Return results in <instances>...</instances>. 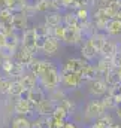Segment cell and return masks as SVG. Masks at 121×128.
I'll use <instances>...</instances> for the list:
<instances>
[{"mask_svg":"<svg viewBox=\"0 0 121 128\" xmlns=\"http://www.w3.org/2000/svg\"><path fill=\"white\" fill-rule=\"evenodd\" d=\"M12 110L15 115H20V116H37L36 115V106L27 100V97H18L12 106Z\"/></svg>","mask_w":121,"mask_h":128,"instance_id":"4","label":"cell"},{"mask_svg":"<svg viewBox=\"0 0 121 128\" xmlns=\"http://www.w3.org/2000/svg\"><path fill=\"white\" fill-rule=\"evenodd\" d=\"M63 26L64 27H72V28H81V22H79L75 12L63 14Z\"/></svg>","mask_w":121,"mask_h":128,"instance_id":"21","label":"cell"},{"mask_svg":"<svg viewBox=\"0 0 121 128\" xmlns=\"http://www.w3.org/2000/svg\"><path fill=\"white\" fill-rule=\"evenodd\" d=\"M87 39H90L91 43H93V46L97 49V52H100V49L103 48V45H105L108 36H106L103 32H94L90 37H87Z\"/></svg>","mask_w":121,"mask_h":128,"instance_id":"20","label":"cell"},{"mask_svg":"<svg viewBox=\"0 0 121 128\" xmlns=\"http://www.w3.org/2000/svg\"><path fill=\"white\" fill-rule=\"evenodd\" d=\"M9 84L11 79L8 78H0V96H8V90H9Z\"/></svg>","mask_w":121,"mask_h":128,"instance_id":"34","label":"cell"},{"mask_svg":"<svg viewBox=\"0 0 121 128\" xmlns=\"http://www.w3.org/2000/svg\"><path fill=\"white\" fill-rule=\"evenodd\" d=\"M21 14L24 15V16H27V18H31V16H34L37 12H36V8H34V3H27L26 4V8L21 10Z\"/></svg>","mask_w":121,"mask_h":128,"instance_id":"33","label":"cell"},{"mask_svg":"<svg viewBox=\"0 0 121 128\" xmlns=\"http://www.w3.org/2000/svg\"><path fill=\"white\" fill-rule=\"evenodd\" d=\"M79 73H81L84 82H90V80H93V79L97 78V70H96V66L93 63H87Z\"/></svg>","mask_w":121,"mask_h":128,"instance_id":"22","label":"cell"},{"mask_svg":"<svg viewBox=\"0 0 121 128\" xmlns=\"http://www.w3.org/2000/svg\"><path fill=\"white\" fill-rule=\"evenodd\" d=\"M75 14H76V16H78V20H79V22L81 24H84V22H87V21H90L91 15H90V9L87 8V6H79L76 10H75Z\"/></svg>","mask_w":121,"mask_h":128,"instance_id":"28","label":"cell"},{"mask_svg":"<svg viewBox=\"0 0 121 128\" xmlns=\"http://www.w3.org/2000/svg\"><path fill=\"white\" fill-rule=\"evenodd\" d=\"M0 78H2V74H0Z\"/></svg>","mask_w":121,"mask_h":128,"instance_id":"40","label":"cell"},{"mask_svg":"<svg viewBox=\"0 0 121 128\" xmlns=\"http://www.w3.org/2000/svg\"><path fill=\"white\" fill-rule=\"evenodd\" d=\"M105 113H106V107H105L102 98H91L90 101L85 104V109L82 112V116H84V119L94 121V119L100 118Z\"/></svg>","mask_w":121,"mask_h":128,"instance_id":"3","label":"cell"},{"mask_svg":"<svg viewBox=\"0 0 121 128\" xmlns=\"http://www.w3.org/2000/svg\"><path fill=\"white\" fill-rule=\"evenodd\" d=\"M0 64H2V55H0Z\"/></svg>","mask_w":121,"mask_h":128,"instance_id":"39","label":"cell"},{"mask_svg":"<svg viewBox=\"0 0 121 128\" xmlns=\"http://www.w3.org/2000/svg\"><path fill=\"white\" fill-rule=\"evenodd\" d=\"M61 88H64L67 92L69 91H73V90H78L79 86H82L85 82L81 76V73L78 72H66V70H61Z\"/></svg>","mask_w":121,"mask_h":128,"instance_id":"2","label":"cell"},{"mask_svg":"<svg viewBox=\"0 0 121 128\" xmlns=\"http://www.w3.org/2000/svg\"><path fill=\"white\" fill-rule=\"evenodd\" d=\"M26 91H24V86L21 84L20 79H11V84H9V90H8V97H14V98H18V97H23Z\"/></svg>","mask_w":121,"mask_h":128,"instance_id":"18","label":"cell"},{"mask_svg":"<svg viewBox=\"0 0 121 128\" xmlns=\"http://www.w3.org/2000/svg\"><path fill=\"white\" fill-rule=\"evenodd\" d=\"M6 8V0H0V9H5Z\"/></svg>","mask_w":121,"mask_h":128,"instance_id":"38","label":"cell"},{"mask_svg":"<svg viewBox=\"0 0 121 128\" xmlns=\"http://www.w3.org/2000/svg\"><path fill=\"white\" fill-rule=\"evenodd\" d=\"M46 96H48V98H49V100H52L55 104H60L63 100H66V98H67V91H66L64 88L58 86L57 90H54V91L48 92Z\"/></svg>","mask_w":121,"mask_h":128,"instance_id":"25","label":"cell"},{"mask_svg":"<svg viewBox=\"0 0 121 128\" xmlns=\"http://www.w3.org/2000/svg\"><path fill=\"white\" fill-rule=\"evenodd\" d=\"M37 84L39 86L48 94L54 90H57L61 85V73H60V66H57L52 61H46L45 66V70L42 72V74L37 78Z\"/></svg>","mask_w":121,"mask_h":128,"instance_id":"1","label":"cell"},{"mask_svg":"<svg viewBox=\"0 0 121 128\" xmlns=\"http://www.w3.org/2000/svg\"><path fill=\"white\" fill-rule=\"evenodd\" d=\"M84 40H85V37H84V34L81 33L79 28L66 27L64 37H63V42H61V43L69 45V46H78V45H82Z\"/></svg>","mask_w":121,"mask_h":128,"instance_id":"7","label":"cell"},{"mask_svg":"<svg viewBox=\"0 0 121 128\" xmlns=\"http://www.w3.org/2000/svg\"><path fill=\"white\" fill-rule=\"evenodd\" d=\"M43 98H46V92L39 86V85H36L33 90H30V91H27V100L29 101H31L34 106L37 104V103H40Z\"/></svg>","mask_w":121,"mask_h":128,"instance_id":"19","label":"cell"},{"mask_svg":"<svg viewBox=\"0 0 121 128\" xmlns=\"http://www.w3.org/2000/svg\"><path fill=\"white\" fill-rule=\"evenodd\" d=\"M60 106L66 110V113H67V116L69 118H72V116H75L79 110H78V104L73 101V100H70V98H66V100H63L60 103Z\"/></svg>","mask_w":121,"mask_h":128,"instance_id":"24","label":"cell"},{"mask_svg":"<svg viewBox=\"0 0 121 128\" xmlns=\"http://www.w3.org/2000/svg\"><path fill=\"white\" fill-rule=\"evenodd\" d=\"M12 16H14V12L9 10L8 8L0 9V22H11L12 21Z\"/></svg>","mask_w":121,"mask_h":128,"instance_id":"32","label":"cell"},{"mask_svg":"<svg viewBox=\"0 0 121 128\" xmlns=\"http://www.w3.org/2000/svg\"><path fill=\"white\" fill-rule=\"evenodd\" d=\"M20 80H21V84H23V86H24V91L27 92V91H30L33 90L36 85H39L37 84V76L34 74V73H31L30 70H26V73L20 78Z\"/></svg>","mask_w":121,"mask_h":128,"instance_id":"16","label":"cell"},{"mask_svg":"<svg viewBox=\"0 0 121 128\" xmlns=\"http://www.w3.org/2000/svg\"><path fill=\"white\" fill-rule=\"evenodd\" d=\"M103 80L108 84V86H117L121 84V72L120 67H114L112 70H109L105 76H103Z\"/></svg>","mask_w":121,"mask_h":128,"instance_id":"17","label":"cell"},{"mask_svg":"<svg viewBox=\"0 0 121 128\" xmlns=\"http://www.w3.org/2000/svg\"><path fill=\"white\" fill-rule=\"evenodd\" d=\"M118 52H120V42H118L117 39H111V37H108L106 42H105V45H103V48L100 49L99 55H100V57L114 58Z\"/></svg>","mask_w":121,"mask_h":128,"instance_id":"9","label":"cell"},{"mask_svg":"<svg viewBox=\"0 0 121 128\" xmlns=\"http://www.w3.org/2000/svg\"><path fill=\"white\" fill-rule=\"evenodd\" d=\"M34 57H36V55H33L30 51H27L26 48H23V46L20 45V48H18V51H17V54H15L14 60H15V61H18L20 64H23L24 67H27V68H29V66H30L31 61L34 60Z\"/></svg>","mask_w":121,"mask_h":128,"instance_id":"13","label":"cell"},{"mask_svg":"<svg viewBox=\"0 0 121 128\" xmlns=\"http://www.w3.org/2000/svg\"><path fill=\"white\" fill-rule=\"evenodd\" d=\"M108 128H109V127H108Z\"/></svg>","mask_w":121,"mask_h":128,"instance_id":"41","label":"cell"},{"mask_svg":"<svg viewBox=\"0 0 121 128\" xmlns=\"http://www.w3.org/2000/svg\"><path fill=\"white\" fill-rule=\"evenodd\" d=\"M29 0H6V8L15 14V12H21Z\"/></svg>","mask_w":121,"mask_h":128,"instance_id":"27","label":"cell"},{"mask_svg":"<svg viewBox=\"0 0 121 128\" xmlns=\"http://www.w3.org/2000/svg\"><path fill=\"white\" fill-rule=\"evenodd\" d=\"M14 30L17 33H23L26 28H29V18L24 16L21 12H15L14 16H12V21H11Z\"/></svg>","mask_w":121,"mask_h":128,"instance_id":"14","label":"cell"},{"mask_svg":"<svg viewBox=\"0 0 121 128\" xmlns=\"http://www.w3.org/2000/svg\"><path fill=\"white\" fill-rule=\"evenodd\" d=\"M11 128H31V121L27 116L15 115L11 121Z\"/></svg>","mask_w":121,"mask_h":128,"instance_id":"23","label":"cell"},{"mask_svg":"<svg viewBox=\"0 0 121 128\" xmlns=\"http://www.w3.org/2000/svg\"><path fill=\"white\" fill-rule=\"evenodd\" d=\"M34 8H36V12H40V14H46V12L52 10L51 0H36Z\"/></svg>","mask_w":121,"mask_h":128,"instance_id":"29","label":"cell"},{"mask_svg":"<svg viewBox=\"0 0 121 128\" xmlns=\"http://www.w3.org/2000/svg\"><path fill=\"white\" fill-rule=\"evenodd\" d=\"M61 128H79V127H78V124H76L73 119H67V121L63 124V127Z\"/></svg>","mask_w":121,"mask_h":128,"instance_id":"35","label":"cell"},{"mask_svg":"<svg viewBox=\"0 0 121 128\" xmlns=\"http://www.w3.org/2000/svg\"><path fill=\"white\" fill-rule=\"evenodd\" d=\"M26 70H27V67H24L23 64H20L18 61L14 60V64H12V68H11V72H9L8 79H20V78L26 73Z\"/></svg>","mask_w":121,"mask_h":128,"instance_id":"26","label":"cell"},{"mask_svg":"<svg viewBox=\"0 0 121 128\" xmlns=\"http://www.w3.org/2000/svg\"><path fill=\"white\" fill-rule=\"evenodd\" d=\"M64 32H66V27L61 24V26H57V27H52L51 28V36H54L57 40L63 42V37H64Z\"/></svg>","mask_w":121,"mask_h":128,"instance_id":"31","label":"cell"},{"mask_svg":"<svg viewBox=\"0 0 121 128\" xmlns=\"http://www.w3.org/2000/svg\"><path fill=\"white\" fill-rule=\"evenodd\" d=\"M43 22L48 26V27H57L63 24V12L60 10H49L46 14H43Z\"/></svg>","mask_w":121,"mask_h":128,"instance_id":"12","label":"cell"},{"mask_svg":"<svg viewBox=\"0 0 121 128\" xmlns=\"http://www.w3.org/2000/svg\"><path fill=\"white\" fill-rule=\"evenodd\" d=\"M105 34L111 39H120L121 37V21L112 18L109 20L108 26H106V30H105Z\"/></svg>","mask_w":121,"mask_h":128,"instance_id":"15","label":"cell"},{"mask_svg":"<svg viewBox=\"0 0 121 128\" xmlns=\"http://www.w3.org/2000/svg\"><path fill=\"white\" fill-rule=\"evenodd\" d=\"M55 107H57V104L52 100H49L46 96V98H43L40 103L36 104V115L37 116H52Z\"/></svg>","mask_w":121,"mask_h":128,"instance_id":"10","label":"cell"},{"mask_svg":"<svg viewBox=\"0 0 121 128\" xmlns=\"http://www.w3.org/2000/svg\"><path fill=\"white\" fill-rule=\"evenodd\" d=\"M108 90H109V86L103 80V78H96L90 82H87V91L91 98H102L108 92Z\"/></svg>","mask_w":121,"mask_h":128,"instance_id":"5","label":"cell"},{"mask_svg":"<svg viewBox=\"0 0 121 128\" xmlns=\"http://www.w3.org/2000/svg\"><path fill=\"white\" fill-rule=\"evenodd\" d=\"M6 42H8V37H6L5 34H2V33H0V51L6 46Z\"/></svg>","mask_w":121,"mask_h":128,"instance_id":"36","label":"cell"},{"mask_svg":"<svg viewBox=\"0 0 121 128\" xmlns=\"http://www.w3.org/2000/svg\"><path fill=\"white\" fill-rule=\"evenodd\" d=\"M115 110H117V116L121 119V104H118V106H117V109H115Z\"/></svg>","mask_w":121,"mask_h":128,"instance_id":"37","label":"cell"},{"mask_svg":"<svg viewBox=\"0 0 121 128\" xmlns=\"http://www.w3.org/2000/svg\"><path fill=\"white\" fill-rule=\"evenodd\" d=\"M60 46H61L60 40H57L54 36H46V37L43 39V43H42V46H40V51H42V54H43L45 57H54V55L58 52Z\"/></svg>","mask_w":121,"mask_h":128,"instance_id":"8","label":"cell"},{"mask_svg":"<svg viewBox=\"0 0 121 128\" xmlns=\"http://www.w3.org/2000/svg\"><path fill=\"white\" fill-rule=\"evenodd\" d=\"M97 57H99L97 49L93 46V43H91L90 39H85V40L82 42V45H81V58H84V60L88 61V63H93Z\"/></svg>","mask_w":121,"mask_h":128,"instance_id":"11","label":"cell"},{"mask_svg":"<svg viewBox=\"0 0 121 128\" xmlns=\"http://www.w3.org/2000/svg\"><path fill=\"white\" fill-rule=\"evenodd\" d=\"M37 33L34 28H26L24 32L21 33V36H20V39H21V46L23 48H26L27 51H30L33 55H36L37 54V46H36V42H37Z\"/></svg>","mask_w":121,"mask_h":128,"instance_id":"6","label":"cell"},{"mask_svg":"<svg viewBox=\"0 0 121 128\" xmlns=\"http://www.w3.org/2000/svg\"><path fill=\"white\" fill-rule=\"evenodd\" d=\"M102 101H103V104H105L106 110H115V109H117V106H118L117 100L111 96V94H108V92L102 97Z\"/></svg>","mask_w":121,"mask_h":128,"instance_id":"30","label":"cell"}]
</instances>
